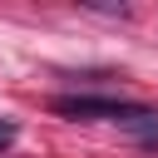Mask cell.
<instances>
[{
	"mask_svg": "<svg viewBox=\"0 0 158 158\" xmlns=\"http://www.w3.org/2000/svg\"><path fill=\"white\" fill-rule=\"evenodd\" d=\"M138 104H123V99H104V94H64L54 99V114H69V118H114L123 123Z\"/></svg>",
	"mask_w": 158,
	"mask_h": 158,
	"instance_id": "6da1fadb",
	"label": "cell"
},
{
	"mask_svg": "<svg viewBox=\"0 0 158 158\" xmlns=\"http://www.w3.org/2000/svg\"><path fill=\"white\" fill-rule=\"evenodd\" d=\"M118 128H128V133H138V138H158V114H153V109H133Z\"/></svg>",
	"mask_w": 158,
	"mask_h": 158,
	"instance_id": "7a4b0ae2",
	"label": "cell"
},
{
	"mask_svg": "<svg viewBox=\"0 0 158 158\" xmlns=\"http://www.w3.org/2000/svg\"><path fill=\"white\" fill-rule=\"evenodd\" d=\"M10 143H15V123H10V118H0V148H10Z\"/></svg>",
	"mask_w": 158,
	"mask_h": 158,
	"instance_id": "3957f363",
	"label": "cell"
}]
</instances>
